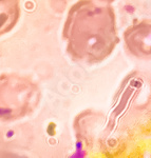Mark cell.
Masks as SVG:
<instances>
[{
  "mask_svg": "<svg viewBox=\"0 0 151 158\" xmlns=\"http://www.w3.org/2000/svg\"><path fill=\"white\" fill-rule=\"evenodd\" d=\"M18 15V0H0V35L14 27Z\"/></svg>",
  "mask_w": 151,
  "mask_h": 158,
  "instance_id": "cell-3",
  "label": "cell"
},
{
  "mask_svg": "<svg viewBox=\"0 0 151 158\" xmlns=\"http://www.w3.org/2000/svg\"><path fill=\"white\" fill-rule=\"evenodd\" d=\"M35 94L34 85L24 78L6 76L0 78V117L14 118L21 116Z\"/></svg>",
  "mask_w": 151,
  "mask_h": 158,
  "instance_id": "cell-2",
  "label": "cell"
},
{
  "mask_svg": "<svg viewBox=\"0 0 151 158\" xmlns=\"http://www.w3.org/2000/svg\"><path fill=\"white\" fill-rule=\"evenodd\" d=\"M65 36L73 57L89 62L103 60L117 42L113 12L89 0L79 2L69 14Z\"/></svg>",
  "mask_w": 151,
  "mask_h": 158,
  "instance_id": "cell-1",
  "label": "cell"
}]
</instances>
